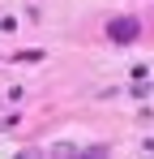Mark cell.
I'll use <instances>...</instances> for the list:
<instances>
[{"label": "cell", "instance_id": "6da1fadb", "mask_svg": "<svg viewBox=\"0 0 154 159\" xmlns=\"http://www.w3.org/2000/svg\"><path fill=\"white\" fill-rule=\"evenodd\" d=\"M137 34H141V22L137 17H111L107 22V39L111 43H133Z\"/></svg>", "mask_w": 154, "mask_h": 159}]
</instances>
